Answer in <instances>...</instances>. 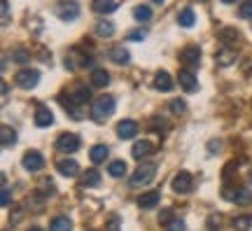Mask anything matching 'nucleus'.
<instances>
[{
    "label": "nucleus",
    "instance_id": "f257e3e1",
    "mask_svg": "<svg viewBox=\"0 0 252 231\" xmlns=\"http://www.w3.org/2000/svg\"><path fill=\"white\" fill-rule=\"evenodd\" d=\"M112 112H115V98L112 96H100V98H96L94 105H91V117H94L96 122H105Z\"/></svg>",
    "mask_w": 252,
    "mask_h": 231
},
{
    "label": "nucleus",
    "instance_id": "f03ea898",
    "mask_svg": "<svg viewBox=\"0 0 252 231\" xmlns=\"http://www.w3.org/2000/svg\"><path fill=\"white\" fill-rule=\"evenodd\" d=\"M154 173H157V164H152V161H145V164H140L138 168H135V173L131 175V187H145L150 185L154 180Z\"/></svg>",
    "mask_w": 252,
    "mask_h": 231
},
{
    "label": "nucleus",
    "instance_id": "7ed1b4c3",
    "mask_svg": "<svg viewBox=\"0 0 252 231\" xmlns=\"http://www.w3.org/2000/svg\"><path fill=\"white\" fill-rule=\"evenodd\" d=\"M54 14L61 19V21H65V24H68V21H75V19L80 17V5H77V2H59L54 7Z\"/></svg>",
    "mask_w": 252,
    "mask_h": 231
},
{
    "label": "nucleus",
    "instance_id": "20e7f679",
    "mask_svg": "<svg viewBox=\"0 0 252 231\" xmlns=\"http://www.w3.org/2000/svg\"><path fill=\"white\" fill-rule=\"evenodd\" d=\"M14 80H17V87H21V89H35L37 82H40V72L26 68V70H19L14 75Z\"/></svg>",
    "mask_w": 252,
    "mask_h": 231
},
{
    "label": "nucleus",
    "instance_id": "39448f33",
    "mask_svg": "<svg viewBox=\"0 0 252 231\" xmlns=\"http://www.w3.org/2000/svg\"><path fill=\"white\" fill-rule=\"evenodd\" d=\"M56 150L63 152V154H72V152L80 150V135L75 133H61L59 140H56Z\"/></svg>",
    "mask_w": 252,
    "mask_h": 231
},
{
    "label": "nucleus",
    "instance_id": "423d86ee",
    "mask_svg": "<svg viewBox=\"0 0 252 231\" xmlns=\"http://www.w3.org/2000/svg\"><path fill=\"white\" fill-rule=\"evenodd\" d=\"M191 185H194V180H191V175H189L187 170H180V173L171 180V187L175 194H189V192H191Z\"/></svg>",
    "mask_w": 252,
    "mask_h": 231
},
{
    "label": "nucleus",
    "instance_id": "0eeeda50",
    "mask_svg": "<svg viewBox=\"0 0 252 231\" xmlns=\"http://www.w3.org/2000/svg\"><path fill=\"white\" fill-rule=\"evenodd\" d=\"M21 164H24V168L31 170V173H35V170H42V166H45V159H42V154L40 152H26L24 154V159H21Z\"/></svg>",
    "mask_w": 252,
    "mask_h": 231
},
{
    "label": "nucleus",
    "instance_id": "6e6552de",
    "mask_svg": "<svg viewBox=\"0 0 252 231\" xmlns=\"http://www.w3.org/2000/svg\"><path fill=\"white\" fill-rule=\"evenodd\" d=\"M180 61L187 63L189 68L198 66V61H201V47H198V45H187L180 52Z\"/></svg>",
    "mask_w": 252,
    "mask_h": 231
},
{
    "label": "nucleus",
    "instance_id": "1a4fd4ad",
    "mask_svg": "<svg viewBox=\"0 0 252 231\" xmlns=\"http://www.w3.org/2000/svg\"><path fill=\"white\" fill-rule=\"evenodd\" d=\"M56 170L61 173L63 178H75V175H80V164L75 159H61L56 164Z\"/></svg>",
    "mask_w": 252,
    "mask_h": 231
},
{
    "label": "nucleus",
    "instance_id": "9d476101",
    "mask_svg": "<svg viewBox=\"0 0 252 231\" xmlns=\"http://www.w3.org/2000/svg\"><path fill=\"white\" fill-rule=\"evenodd\" d=\"M117 133L122 140H131V138L138 135V124H135L133 119H124V122L117 124Z\"/></svg>",
    "mask_w": 252,
    "mask_h": 231
},
{
    "label": "nucleus",
    "instance_id": "9b49d317",
    "mask_svg": "<svg viewBox=\"0 0 252 231\" xmlns=\"http://www.w3.org/2000/svg\"><path fill=\"white\" fill-rule=\"evenodd\" d=\"M178 80H180V87L185 91H196L198 89V80H196V75L189 70V68H185V70H180V75H178Z\"/></svg>",
    "mask_w": 252,
    "mask_h": 231
},
{
    "label": "nucleus",
    "instance_id": "f8f14e48",
    "mask_svg": "<svg viewBox=\"0 0 252 231\" xmlns=\"http://www.w3.org/2000/svg\"><path fill=\"white\" fill-rule=\"evenodd\" d=\"M215 61L220 63V66H231V63L238 61V52H236L234 47H222V49L215 54Z\"/></svg>",
    "mask_w": 252,
    "mask_h": 231
},
{
    "label": "nucleus",
    "instance_id": "ddd939ff",
    "mask_svg": "<svg viewBox=\"0 0 252 231\" xmlns=\"http://www.w3.org/2000/svg\"><path fill=\"white\" fill-rule=\"evenodd\" d=\"M54 124V115H52V110L47 105H37L35 110V126L40 129H45V126H52Z\"/></svg>",
    "mask_w": 252,
    "mask_h": 231
},
{
    "label": "nucleus",
    "instance_id": "4468645a",
    "mask_svg": "<svg viewBox=\"0 0 252 231\" xmlns=\"http://www.w3.org/2000/svg\"><path fill=\"white\" fill-rule=\"evenodd\" d=\"M159 201H161V194H159V192H145V194L138 198V205H140L143 210H152V208L159 205Z\"/></svg>",
    "mask_w": 252,
    "mask_h": 231
},
{
    "label": "nucleus",
    "instance_id": "2eb2a0df",
    "mask_svg": "<svg viewBox=\"0 0 252 231\" xmlns=\"http://www.w3.org/2000/svg\"><path fill=\"white\" fill-rule=\"evenodd\" d=\"M154 152V145L150 140H138L133 145V150H131V154H133V159H145V157H150V154H152Z\"/></svg>",
    "mask_w": 252,
    "mask_h": 231
},
{
    "label": "nucleus",
    "instance_id": "dca6fc26",
    "mask_svg": "<svg viewBox=\"0 0 252 231\" xmlns=\"http://www.w3.org/2000/svg\"><path fill=\"white\" fill-rule=\"evenodd\" d=\"M91 84H94L96 89L108 87L110 84V72L105 70V68H94V70H91Z\"/></svg>",
    "mask_w": 252,
    "mask_h": 231
},
{
    "label": "nucleus",
    "instance_id": "f3484780",
    "mask_svg": "<svg viewBox=\"0 0 252 231\" xmlns=\"http://www.w3.org/2000/svg\"><path fill=\"white\" fill-rule=\"evenodd\" d=\"M108 59L115 61L117 66H126V63L131 61V54H128V49H124V47H112L108 52Z\"/></svg>",
    "mask_w": 252,
    "mask_h": 231
},
{
    "label": "nucleus",
    "instance_id": "a211bd4d",
    "mask_svg": "<svg viewBox=\"0 0 252 231\" xmlns=\"http://www.w3.org/2000/svg\"><path fill=\"white\" fill-rule=\"evenodd\" d=\"M173 87H175V82L171 80V75L166 70L157 72V77H154V89L157 91H171Z\"/></svg>",
    "mask_w": 252,
    "mask_h": 231
},
{
    "label": "nucleus",
    "instance_id": "6ab92c4d",
    "mask_svg": "<svg viewBox=\"0 0 252 231\" xmlns=\"http://www.w3.org/2000/svg\"><path fill=\"white\" fill-rule=\"evenodd\" d=\"M91 7L96 14H112L117 9V2L115 0H91Z\"/></svg>",
    "mask_w": 252,
    "mask_h": 231
},
{
    "label": "nucleus",
    "instance_id": "aec40b11",
    "mask_svg": "<svg viewBox=\"0 0 252 231\" xmlns=\"http://www.w3.org/2000/svg\"><path fill=\"white\" fill-rule=\"evenodd\" d=\"M226 198H231L236 205H248L252 201V192L241 187V189H236V194H226Z\"/></svg>",
    "mask_w": 252,
    "mask_h": 231
},
{
    "label": "nucleus",
    "instance_id": "412c9836",
    "mask_svg": "<svg viewBox=\"0 0 252 231\" xmlns=\"http://www.w3.org/2000/svg\"><path fill=\"white\" fill-rule=\"evenodd\" d=\"M59 100H61V105L65 107V112H68L72 119H77V122H80V119H82V107L77 105L75 100H70V98H65V96H61Z\"/></svg>",
    "mask_w": 252,
    "mask_h": 231
},
{
    "label": "nucleus",
    "instance_id": "4be33fe9",
    "mask_svg": "<svg viewBox=\"0 0 252 231\" xmlns=\"http://www.w3.org/2000/svg\"><path fill=\"white\" fill-rule=\"evenodd\" d=\"M70 100H75V103H77V105H87V103H89L91 100V91L87 89V87H80V89H75L70 94Z\"/></svg>",
    "mask_w": 252,
    "mask_h": 231
},
{
    "label": "nucleus",
    "instance_id": "5701e85b",
    "mask_svg": "<svg viewBox=\"0 0 252 231\" xmlns=\"http://www.w3.org/2000/svg\"><path fill=\"white\" fill-rule=\"evenodd\" d=\"M0 142H2V147H12L17 142V131L9 129V126H2L0 129Z\"/></svg>",
    "mask_w": 252,
    "mask_h": 231
},
{
    "label": "nucleus",
    "instance_id": "b1692460",
    "mask_svg": "<svg viewBox=\"0 0 252 231\" xmlns=\"http://www.w3.org/2000/svg\"><path fill=\"white\" fill-rule=\"evenodd\" d=\"M100 185V173L96 168H89L82 175V187H98Z\"/></svg>",
    "mask_w": 252,
    "mask_h": 231
},
{
    "label": "nucleus",
    "instance_id": "393cba45",
    "mask_svg": "<svg viewBox=\"0 0 252 231\" xmlns=\"http://www.w3.org/2000/svg\"><path fill=\"white\" fill-rule=\"evenodd\" d=\"M89 157L94 164H103V161L108 159V147H105V145H94L89 152Z\"/></svg>",
    "mask_w": 252,
    "mask_h": 231
},
{
    "label": "nucleus",
    "instance_id": "a878e982",
    "mask_svg": "<svg viewBox=\"0 0 252 231\" xmlns=\"http://www.w3.org/2000/svg\"><path fill=\"white\" fill-rule=\"evenodd\" d=\"M178 24H180L182 28H191L194 24H196V17H194V9L187 7L180 12V17H178Z\"/></svg>",
    "mask_w": 252,
    "mask_h": 231
},
{
    "label": "nucleus",
    "instance_id": "bb28decb",
    "mask_svg": "<svg viewBox=\"0 0 252 231\" xmlns=\"http://www.w3.org/2000/svg\"><path fill=\"white\" fill-rule=\"evenodd\" d=\"M49 231H72V222L68 217H54L49 222Z\"/></svg>",
    "mask_w": 252,
    "mask_h": 231
},
{
    "label": "nucleus",
    "instance_id": "cd10ccee",
    "mask_svg": "<svg viewBox=\"0 0 252 231\" xmlns=\"http://www.w3.org/2000/svg\"><path fill=\"white\" fill-rule=\"evenodd\" d=\"M96 33H98L100 37H110L112 33H115V24H112V21H108V19H103V21H98V24H96Z\"/></svg>",
    "mask_w": 252,
    "mask_h": 231
},
{
    "label": "nucleus",
    "instance_id": "c85d7f7f",
    "mask_svg": "<svg viewBox=\"0 0 252 231\" xmlns=\"http://www.w3.org/2000/svg\"><path fill=\"white\" fill-rule=\"evenodd\" d=\"M126 170H128V168H126V161H122V159H119V161H112V164L108 166V173L112 175V178H122Z\"/></svg>",
    "mask_w": 252,
    "mask_h": 231
},
{
    "label": "nucleus",
    "instance_id": "c756f323",
    "mask_svg": "<svg viewBox=\"0 0 252 231\" xmlns=\"http://www.w3.org/2000/svg\"><path fill=\"white\" fill-rule=\"evenodd\" d=\"M217 35H220V40H224V42H229V40H238V31H236V28H220V31H217Z\"/></svg>",
    "mask_w": 252,
    "mask_h": 231
},
{
    "label": "nucleus",
    "instance_id": "7c9ffc66",
    "mask_svg": "<svg viewBox=\"0 0 252 231\" xmlns=\"http://www.w3.org/2000/svg\"><path fill=\"white\" fill-rule=\"evenodd\" d=\"M133 17L138 19V21H150V19H152V9L147 7V5H140V7L133 9Z\"/></svg>",
    "mask_w": 252,
    "mask_h": 231
},
{
    "label": "nucleus",
    "instance_id": "2f4dec72",
    "mask_svg": "<svg viewBox=\"0 0 252 231\" xmlns=\"http://www.w3.org/2000/svg\"><path fill=\"white\" fill-rule=\"evenodd\" d=\"M252 227V217L250 215H243V217H236L234 220V229L238 231H248Z\"/></svg>",
    "mask_w": 252,
    "mask_h": 231
},
{
    "label": "nucleus",
    "instance_id": "473e14b6",
    "mask_svg": "<svg viewBox=\"0 0 252 231\" xmlns=\"http://www.w3.org/2000/svg\"><path fill=\"white\" fill-rule=\"evenodd\" d=\"M12 61L14 63H26L31 61V54L26 49H12Z\"/></svg>",
    "mask_w": 252,
    "mask_h": 231
},
{
    "label": "nucleus",
    "instance_id": "72a5a7b5",
    "mask_svg": "<svg viewBox=\"0 0 252 231\" xmlns=\"http://www.w3.org/2000/svg\"><path fill=\"white\" fill-rule=\"evenodd\" d=\"M238 14L243 19H252V0H245L243 5L238 7Z\"/></svg>",
    "mask_w": 252,
    "mask_h": 231
},
{
    "label": "nucleus",
    "instance_id": "f704fd0d",
    "mask_svg": "<svg viewBox=\"0 0 252 231\" xmlns=\"http://www.w3.org/2000/svg\"><path fill=\"white\" fill-rule=\"evenodd\" d=\"M171 110L175 112V115H180V112H185V110H187V105H185V100H182V98H173V100H171Z\"/></svg>",
    "mask_w": 252,
    "mask_h": 231
},
{
    "label": "nucleus",
    "instance_id": "c9c22d12",
    "mask_svg": "<svg viewBox=\"0 0 252 231\" xmlns=\"http://www.w3.org/2000/svg\"><path fill=\"white\" fill-rule=\"evenodd\" d=\"M145 35H147L145 31H128V33H126V40H131V42L138 40V42H140V40H145Z\"/></svg>",
    "mask_w": 252,
    "mask_h": 231
},
{
    "label": "nucleus",
    "instance_id": "e433bc0d",
    "mask_svg": "<svg viewBox=\"0 0 252 231\" xmlns=\"http://www.w3.org/2000/svg\"><path fill=\"white\" fill-rule=\"evenodd\" d=\"M159 222H161V224H171L173 222V210H171V208L161 210V215H159Z\"/></svg>",
    "mask_w": 252,
    "mask_h": 231
},
{
    "label": "nucleus",
    "instance_id": "4c0bfd02",
    "mask_svg": "<svg viewBox=\"0 0 252 231\" xmlns=\"http://www.w3.org/2000/svg\"><path fill=\"white\" fill-rule=\"evenodd\" d=\"M9 198H12V196H9V189L7 187H2V192H0V203H2V208H7L9 205Z\"/></svg>",
    "mask_w": 252,
    "mask_h": 231
},
{
    "label": "nucleus",
    "instance_id": "58836bf2",
    "mask_svg": "<svg viewBox=\"0 0 252 231\" xmlns=\"http://www.w3.org/2000/svg\"><path fill=\"white\" fill-rule=\"evenodd\" d=\"M7 24H9V2L2 0V26H7Z\"/></svg>",
    "mask_w": 252,
    "mask_h": 231
},
{
    "label": "nucleus",
    "instance_id": "ea45409f",
    "mask_svg": "<svg viewBox=\"0 0 252 231\" xmlns=\"http://www.w3.org/2000/svg\"><path fill=\"white\" fill-rule=\"evenodd\" d=\"M108 231H119V217L117 215H112L110 217V222H108V227H105Z\"/></svg>",
    "mask_w": 252,
    "mask_h": 231
},
{
    "label": "nucleus",
    "instance_id": "a19ab883",
    "mask_svg": "<svg viewBox=\"0 0 252 231\" xmlns=\"http://www.w3.org/2000/svg\"><path fill=\"white\" fill-rule=\"evenodd\" d=\"M168 227H171V231H185V222L182 220H173Z\"/></svg>",
    "mask_w": 252,
    "mask_h": 231
},
{
    "label": "nucleus",
    "instance_id": "79ce46f5",
    "mask_svg": "<svg viewBox=\"0 0 252 231\" xmlns=\"http://www.w3.org/2000/svg\"><path fill=\"white\" fill-rule=\"evenodd\" d=\"M28 231H42V229H40V227H31V229H28Z\"/></svg>",
    "mask_w": 252,
    "mask_h": 231
},
{
    "label": "nucleus",
    "instance_id": "37998d69",
    "mask_svg": "<svg viewBox=\"0 0 252 231\" xmlns=\"http://www.w3.org/2000/svg\"><path fill=\"white\" fill-rule=\"evenodd\" d=\"M222 2H224V5H231V2H236V0H222Z\"/></svg>",
    "mask_w": 252,
    "mask_h": 231
},
{
    "label": "nucleus",
    "instance_id": "c03bdc74",
    "mask_svg": "<svg viewBox=\"0 0 252 231\" xmlns=\"http://www.w3.org/2000/svg\"><path fill=\"white\" fill-rule=\"evenodd\" d=\"M152 2H163V0H152Z\"/></svg>",
    "mask_w": 252,
    "mask_h": 231
},
{
    "label": "nucleus",
    "instance_id": "a18cd8bd",
    "mask_svg": "<svg viewBox=\"0 0 252 231\" xmlns=\"http://www.w3.org/2000/svg\"><path fill=\"white\" fill-rule=\"evenodd\" d=\"M250 180H252V170H250Z\"/></svg>",
    "mask_w": 252,
    "mask_h": 231
}]
</instances>
